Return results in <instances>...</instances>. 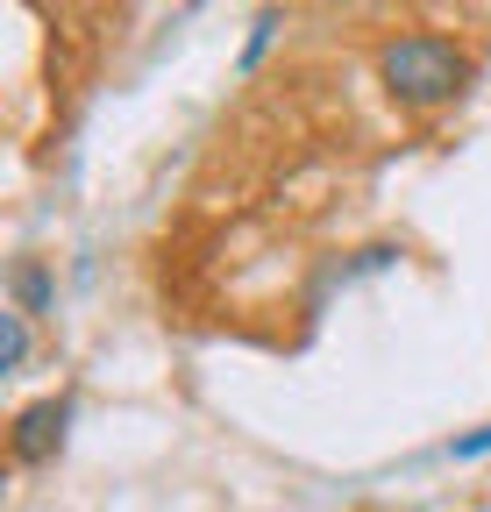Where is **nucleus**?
<instances>
[{
    "instance_id": "6",
    "label": "nucleus",
    "mask_w": 491,
    "mask_h": 512,
    "mask_svg": "<svg viewBox=\"0 0 491 512\" xmlns=\"http://www.w3.org/2000/svg\"><path fill=\"white\" fill-rule=\"evenodd\" d=\"M442 456H449V463H491V420H484V427L449 434V441H442Z\"/></svg>"
},
{
    "instance_id": "4",
    "label": "nucleus",
    "mask_w": 491,
    "mask_h": 512,
    "mask_svg": "<svg viewBox=\"0 0 491 512\" xmlns=\"http://www.w3.org/2000/svg\"><path fill=\"white\" fill-rule=\"evenodd\" d=\"M29 328H36V320H22L15 306H0V377H22L29 370V342H36Z\"/></svg>"
},
{
    "instance_id": "1",
    "label": "nucleus",
    "mask_w": 491,
    "mask_h": 512,
    "mask_svg": "<svg viewBox=\"0 0 491 512\" xmlns=\"http://www.w3.org/2000/svg\"><path fill=\"white\" fill-rule=\"evenodd\" d=\"M371 72L399 114H442L477 86V50L449 29H392L371 50Z\"/></svg>"
},
{
    "instance_id": "5",
    "label": "nucleus",
    "mask_w": 491,
    "mask_h": 512,
    "mask_svg": "<svg viewBox=\"0 0 491 512\" xmlns=\"http://www.w3.org/2000/svg\"><path fill=\"white\" fill-rule=\"evenodd\" d=\"M285 36V15L278 8H264V15H250V36H242V50H235V72H257V64L271 57V43Z\"/></svg>"
},
{
    "instance_id": "2",
    "label": "nucleus",
    "mask_w": 491,
    "mask_h": 512,
    "mask_svg": "<svg viewBox=\"0 0 491 512\" xmlns=\"http://www.w3.org/2000/svg\"><path fill=\"white\" fill-rule=\"evenodd\" d=\"M72 420H79V392H43L29 406H15V420H8V463L15 470L57 463V448L72 441Z\"/></svg>"
},
{
    "instance_id": "3",
    "label": "nucleus",
    "mask_w": 491,
    "mask_h": 512,
    "mask_svg": "<svg viewBox=\"0 0 491 512\" xmlns=\"http://www.w3.org/2000/svg\"><path fill=\"white\" fill-rule=\"evenodd\" d=\"M8 306L22 320H50L57 313V271H50V256H15V264H8Z\"/></svg>"
}]
</instances>
